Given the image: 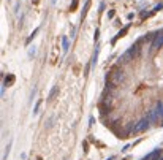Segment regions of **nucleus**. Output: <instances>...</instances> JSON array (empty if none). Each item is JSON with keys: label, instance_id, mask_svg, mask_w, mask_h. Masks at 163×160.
Segmentation results:
<instances>
[{"label": "nucleus", "instance_id": "f257e3e1", "mask_svg": "<svg viewBox=\"0 0 163 160\" xmlns=\"http://www.w3.org/2000/svg\"><path fill=\"white\" fill-rule=\"evenodd\" d=\"M149 124H150V121L147 119H143L141 122H138V125H135V128H133V132L135 133H139V132H144V130H146L147 127H149Z\"/></svg>", "mask_w": 163, "mask_h": 160}, {"label": "nucleus", "instance_id": "f03ea898", "mask_svg": "<svg viewBox=\"0 0 163 160\" xmlns=\"http://www.w3.org/2000/svg\"><path fill=\"white\" fill-rule=\"evenodd\" d=\"M128 29H130V26H125L124 29H122V30H120L117 35H116V37H114L112 38V44H116V41L119 40V38H122V37H125V35H127V32H128Z\"/></svg>", "mask_w": 163, "mask_h": 160}, {"label": "nucleus", "instance_id": "7ed1b4c3", "mask_svg": "<svg viewBox=\"0 0 163 160\" xmlns=\"http://www.w3.org/2000/svg\"><path fill=\"white\" fill-rule=\"evenodd\" d=\"M14 81H16V76L14 75H8L7 78H5V82H3V87H10V86H13L14 84Z\"/></svg>", "mask_w": 163, "mask_h": 160}, {"label": "nucleus", "instance_id": "20e7f679", "mask_svg": "<svg viewBox=\"0 0 163 160\" xmlns=\"http://www.w3.org/2000/svg\"><path fill=\"white\" fill-rule=\"evenodd\" d=\"M89 8H90V0H87V2H86V7H84V10H82V14H81V21H84V17H86V14H87Z\"/></svg>", "mask_w": 163, "mask_h": 160}, {"label": "nucleus", "instance_id": "39448f33", "mask_svg": "<svg viewBox=\"0 0 163 160\" xmlns=\"http://www.w3.org/2000/svg\"><path fill=\"white\" fill-rule=\"evenodd\" d=\"M38 32H40V27H37V29H35V30H33V33H32V35H30V37L27 38V41H26V43L29 44V43H30V41H32V40H33L35 37H37V33H38Z\"/></svg>", "mask_w": 163, "mask_h": 160}, {"label": "nucleus", "instance_id": "423d86ee", "mask_svg": "<svg viewBox=\"0 0 163 160\" xmlns=\"http://www.w3.org/2000/svg\"><path fill=\"white\" fill-rule=\"evenodd\" d=\"M78 3H79V0H73V2H71V5H70V11H71V13H73V11H76Z\"/></svg>", "mask_w": 163, "mask_h": 160}, {"label": "nucleus", "instance_id": "0eeeda50", "mask_svg": "<svg viewBox=\"0 0 163 160\" xmlns=\"http://www.w3.org/2000/svg\"><path fill=\"white\" fill-rule=\"evenodd\" d=\"M62 43H63V51H68V38L67 37L62 38Z\"/></svg>", "mask_w": 163, "mask_h": 160}, {"label": "nucleus", "instance_id": "6e6552de", "mask_svg": "<svg viewBox=\"0 0 163 160\" xmlns=\"http://www.w3.org/2000/svg\"><path fill=\"white\" fill-rule=\"evenodd\" d=\"M56 92H57V87H54L52 90H51V94H49V100H52V98H54V95H56Z\"/></svg>", "mask_w": 163, "mask_h": 160}, {"label": "nucleus", "instance_id": "1a4fd4ad", "mask_svg": "<svg viewBox=\"0 0 163 160\" xmlns=\"http://www.w3.org/2000/svg\"><path fill=\"white\" fill-rule=\"evenodd\" d=\"M98 37H100V30L97 29V30H95V37H94V40L97 41V40H98Z\"/></svg>", "mask_w": 163, "mask_h": 160}, {"label": "nucleus", "instance_id": "9d476101", "mask_svg": "<svg viewBox=\"0 0 163 160\" xmlns=\"http://www.w3.org/2000/svg\"><path fill=\"white\" fill-rule=\"evenodd\" d=\"M114 13H116L114 10H109V11H108V17H114Z\"/></svg>", "mask_w": 163, "mask_h": 160}, {"label": "nucleus", "instance_id": "9b49d317", "mask_svg": "<svg viewBox=\"0 0 163 160\" xmlns=\"http://www.w3.org/2000/svg\"><path fill=\"white\" fill-rule=\"evenodd\" d=\"M82 147H84V152H87V151H89V149H87L89 146H87V143H86V141H84V143H82Z\"/></svg>", "mask_w": 163, "mask_h": 160}, {"label": "nucleus", "instance_id": "f8f14e48", "mask_svg": "<svg viewBox=\"0 0 163 160\" xmlns=\"http://www.w3.org/2000/svg\"><path fill=\"white\" fill-rule=\"evenodd\" d=\"M32 3H33V5H38V3H40V0H32Z\"/></svg>", "mask_w": 163, "mask_h": 160}, {"label": "nucleus", "instance_id": "ddd939ff", "mask_svg": "<svg viewBox=\"0 0 163 160\" xmlns=\"http://www.w3.org/2000/svg\"><path fill=\"white\" fill-rule=\"evenodd\" d=\"M37 160H43V158H41V157H38V158H37Z\"/></svg>", "mask_w": 163, "mask_h": 160}, {"label": "nucleus", "instance_id": "4468645a", "mask_svg": "<svg viewBox=\"0 0 163 160\" xmlns=\"http://www.w3.org/2000/svg\"><path fill=\"white\" fill-rule=\"evenodd\" d=\"M124 160H127V158H124Z\"/></svg>", "mask_w": 163, "mask_h": 160}, {"label": "nucleus", "instance_id": "2eb2a0df", "mask_svg": "<svg viewBox=\"0 0 163 160\" xmlns=\"http://www.w3.org/2000/svg\"><path fill=\"white\" fill-rule=\"evenodd\" d=\"M109 160H112V158H109Z\"/></svg>", "mask_w": 163, "mask_h": 160}]
</instances>
